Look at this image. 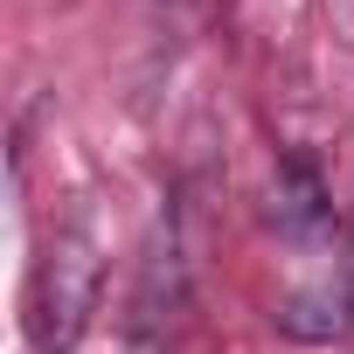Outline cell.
Instances as JSON below:
<instances>
[{
    "mask_svg": "<svg viewBox=\"0 0 354 354\" xmlns=\"http://www.w3.org/2000/svg\"><path fill=\"white\" fill-rule=\"evenodd\" d=\"M97 285H104V257L97 236L84 223L56 230L35 278H28V354H70L77 333L97 313Z\"/></svg>",
    "mask_w": 354,
    "mask_h": 354,
    "instance_id": "1",
    "label": "cell"
},
{
    "mask_svg": "<svg viewBox=\"0 0 354 354\" xmlns=\"http://www.w3.org/2000/svg\"><path fill=\"white\" fill-rule=\"evenodd\" d=\"M340 313L354 326V230H347V257H340Z\"/></svg>",
    "mask_w": 354,
    "mask_h": 354,
    "instance_id": "2",
    "label": "cell"
}]
</instances>
